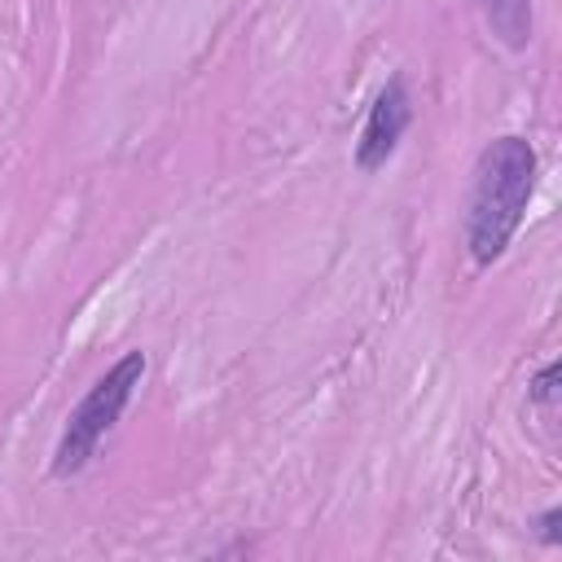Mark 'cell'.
<instances>
[{
    "label": "cell",
    "mask_w": 562,
    "mask_h": 562,
    "mask_svg": "<svg viewBox=\"0 0 562 562\" xmlns=\"http://www.w3.org/2000/svg\"><path fill=\"white\" fill-rule=\"evenodd\" d=\"M558 378H562V364L558 360H549V364H540L536 369V378H531V386H527V404H536L540 413H549L553 417V408H558Z\"/></svg>",
    "instance_id": "5"
},
{
    "label": "cell",
    "mask_w": 562,
    "mask_h": 562,
    "mask_svg": "<svg viewBox=\"0 0 562 562\" xmlns=\"http://www.w3.org/2000/svg\"><path fill=\"white\" fill-rule=\"evenodd\" d=\"M531 527H536V540H540V544H549V549L562 544V509H558V505H549Z\"/></svg>",
    "instance_id": "6"
},
{
    "label": "cell",
    "mask_w": 562,
    "mask_h": 562,
    "mask_svg": "<svg viewBox=\"0 0 562 562\" xmlns=\"http://www.w3.org/2000/svg\"><path fill=\"white\" fill-rule=\"evenodd\" d=\"M536 176H540V154L527 136L505 132L492 145H483L474 162L470 198H465V224H461L474 268H492L509 250L514 233L527 220Z\"/></svg>",
    "instance_id": "1"
},
{
    "label": "cell",
    "mask_w": 562,
    "mask_h": 562,
    "mask_svg": "<svg viewBox=\"0 0 562 562\" xmlns=\"http://www.w3.org/2000/svg\"><path fill=\"white\" fill-rule=\"evenodd\" d=\"M408 123H413L408 83H404V75H391L386 88L373 97V105H369V114H364V127H360V140H356V167H360L364 176L382 171V167L395 158V149H400Z\"/></svg>",
    "instance_id": "3"
},
{
    "label": "cell",
    "mask_w": 562,
    "mask_h": 562,
    "mask_svg": "<svg viewBox=\"0 0 562 562\" xmlns=\"http://www.w3.org/2000/svg\"><path fill=\"white\" fill-rule=\"evenodd\" d=\"M479 9H483L492 35L505 48L518 53V48L531 44V35H536V9H531V0H479Z\"/></svg>",
    "instance_id": "4"
},
{
    "label": "cell",
    "mask_w": 562,
    "mask_h": 562,
    "mask_svg": "<svg viewBox=\"0 0 562 562\" xmlns=\"http://www.w3.org/2000/svg\"><path fill=\"white\" fill-rule=\"evenodd\" d=\"M145 369H149L145 351H123V356L88 386V395L70 408V417H66V426H61V439H57V448H53V465H48L53 479H75V474H83V470L92 465L97 448H101L105 435L119 426L123 408L132 404V395H136V386H140V378H145Z\"/></svg>",
    "instance_id": "2"
}]
</instances>
